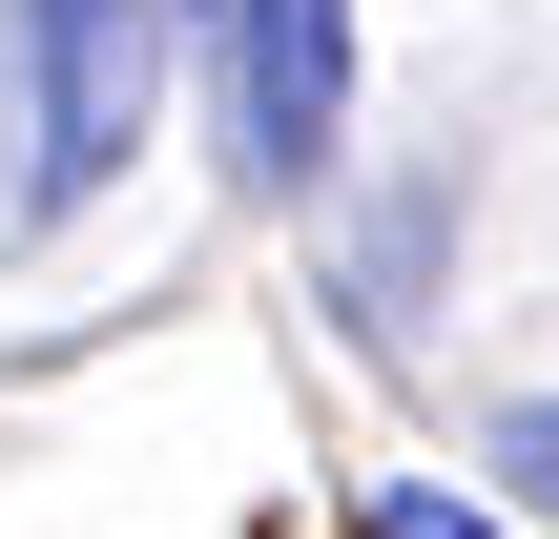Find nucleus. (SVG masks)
<instances>
[{
  "instance_id": "nucleus-1",
  "label": "nucleus",
  "mask_w": 559,
  "mask_h": 539,
  "mask_svg": "<svg viewBox=\"0 0 559 539\" xmlns=\"http://www.w3.org/2000/svg\"><path fill=\"white\" fill-rule=\"evenodd\" d=\"M145 104H166V0H21V208L124 187Z\"/></svg>"
},
{
  "instance_id": "nucleus-2",
  "label": "nucleus",
  "mask_w": 559,
  "mask_h": 539,
  "mask_svg": "<svg viewBox=\"0 0 559 539\" xmlns=\"http://www.w3.org/2000/svg\"><path fill=\"white\" fill-rule=\"evenodd\" d=\"M228 145L290 208L353 166V0H228Z\"/></svg>"
},
{
  "instance_id": "nucleus-3",
  "label": "nucleus",
  "mask_w": 559,
  "mask_h": 539,
  "mask_svg": "<svg viewBox=\"0 0 559 539\" xmlns=\"http://www.w3.org/2000/svg\"><path fill=\"white\" fill-rule=\"evenodd\" d=\"M373 539H498V499H436V478H394V499H373Z\"/></svg>"
},
{
  "instance_id": "nucleus-4",
  "label": "nucleus",
  "mask_w": 559,
  "mask_h": 539,
  "mask_svg": "<svg viewBox=\"0 0 559 539\" xmlns=\"http://www.w3.org/2000/svg\"><path fill=\"white\" fill-rule=\"evenodd\" d=\"M498 478H519V499L559 519V395H519V415H498Z\"/></svg>"
}]
</instances>
